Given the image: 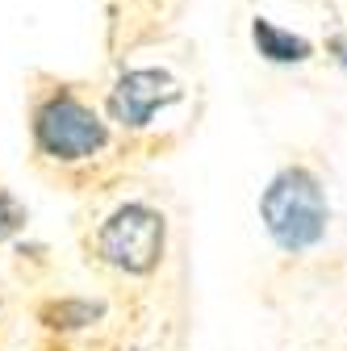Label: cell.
I'll return each mask as SVG.
<instances>
[{
	"label": "cell",
	"instance_id": "1",
	"mask_svg": "<svg viewBox=\"0 0 347 351\" xmlns=\"http://www.w3.org/2000/svg\"><path fill=\"white\" fill-rule=\"evenodd\" d=\"M29 147L42 167L75 171L88 167L109 147V121L71 88H51L29 109Z\"/></svg>",
	"mask_w": 347,
	"mask_h": 351
},
{
	"label": "cell",
	"instance_id": "2",
	"mask_svg": "<svg viewBox=\"0 0 347 351\" xmlns=\"http://www.w3.org/2000/svg\"><path fill=\"white\" fill-rule=\"evenodd\" d=\"M259 222L285 255H301L326 239V193L310 167H280L259 193Z\"/></svg>",
	"mask_w": 347,
	"mask_h": 351
},
{
	"label": "cell",
	"instance_id": "3",
	"mask_svg": "<svg viewBox=\"0 0 347 351\" xmlns=\"http://www.w3.org/2000/svg\"><path fill=\"white\" fill-rule=\"evenodd\" d=\"M88 251L117 276H151L167 251V217L147 201H121L101 217Z\"/></svg>",
	"mask_w": 347,
	"mask_h": 351
},
{
	"label": "cell",
	"instance_id": "4",
	"mask_svg": "<svg viewBox=\"0 0 347 351\" xmlns=\"http://www.w3.org/2000/svg\"><path fill=\"white\" fill-rule=\"evenodd\" d=\"M184 93L180 84L155 71V67H134V71H121L117 84L109 88V121H117L121 130L139 134L155 121V113H163L167 105H176Z\"/></svg>",
	"mask_w": 347,
	"mask_h": 351
},
{
	"label": "cell",
	"instance_id": "5",
	"mask_svg": "<svg viewBox=\"0 0 347 351\" xmlns=\"http://www.w3.org/2000/svg\"><path fill=\"white\" fill-rule=\"evenodd\" d=\"M101 318H105V301H93V297H47L38 305V322L51 335L93 330Z\"/></svg>",
	"mask_w": 347,
	"mask_h": 351
},
{
	"label": "cell",
	"instance_id": "6",
	"mask_svg": "<svg viewBox=\"0 0 347 351\" xmlns=\"http://www.w3.org/2000/svg\"><path fill=\"white\" fill-rule=\"evenodd\" d=\"M251 42H255V51L264 55L268 63H306V59L314 55V47H310L301 34L280 29V25L268 21V17H255V21H251Z\"/></svg>",
	"mask_w": 347,
	"mask_h": 351
},
{
	"label": "cell",
	"instance_id": "7",
	"mask_svg": "<svg viewBox=\"0 0 347 351\" xmlns=\"http://www.w3.org/2000/svg\"><path fill=\"white\" fill-rule=\"evenodd\" d=\"M25 226H29V209H25V201H21L13 189L0 184V247L17 243V239L25 234Z\"/></svg>",
	"mask_w": 347,
	"mask_h": 351
},
{
	"label": "cell",
	"instance_id": "8",
	"mask_svg": "<svg viewBox=\"0 0 347 351\" xmlns=\"http://www.w3.org/2000/svg\"><path fill=\"white\" fill-rule=\"evenodd\" d=\"M0 318H5V293H0Z\"/></svg>",
	"mask_w": 347,
	"mask_h": 351
},
{
	"label": "cell",
	"instance_id": "9",
	"mask_svg": "<svg viewBox=\"0 0 347 351\" xmlns=\"http://www.w3.org/2000/svg\"><path fill=\"white\" fill-rule=\"evenodd\" d=\"M130 351H134V347H130Z\"/></svg>",
	"mask_w": 347,
	"mask_h": 351
}]
</instances>
